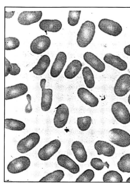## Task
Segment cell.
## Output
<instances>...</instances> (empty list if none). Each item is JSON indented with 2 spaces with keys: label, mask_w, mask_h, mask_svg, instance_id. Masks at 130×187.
<instances>
[{
  "label": "cell",
  "mask_w": 130,
  "mask_h": 187,
  "mask_svg": "<svg viewBox=\"0 0 130 187\" xmlns=\"http://www.w3.org/2000/svg\"><path fill=\"white\" fill-rule=\"evenodd\" d=\"M94 173L93 170L88 169L85 171L76 179V182H90L94 177Z\"/></svg>",
  "instance_id": "d6a6232c"
},
{
  "label": "cell",
  "mask_w": 130,
  "mask_h": 187,
  "mask_svg": "<svg viewBox=\"0 0 130 187\" xmlns=\"http://www.w3.org/2000/svg\"><path fill=\"white\" fill-rule=\"evenodd\" d=\"M130 90V75L125 74L121 75L115 84L114 91L117 96H125Z\"/></svg>",
  "instance_id": "30bf717a"
},
{
  "label": "cell",
  "mask_w": 130,
  "mask_h": 187,
  "mask_svg": "<svg viewBox=\"0 0 130 187\" xmlns=\"http://www.w3.org/2000/svg\"><path fill=\"white\" fill-rule=\"evenodd\" d=\"M103 60L106 63L121 71L125 70L127 68V63L120 57L108 53L104 56Z\"/></svg>",
  "instance_id": "d6986e66"
},
{
  "label": "cell",
  "mask_w": 130,
  "mask_h": 187,
  "mask_svg": "<svg viewBox=\"0 0 130 187\" xmlns=\"http://www.w3.org/2000/svg\"><path fill=\"white\" fill-rule=\"evenodd\" d=\"M21 71L20 68L15 63H11L5 58V76H7L9 74L12 75L18 74Z\"/></svg>",
  "instance_id": "83f0119b"
},
{
  "label": "cell",
  "mask_w": 130,
  "mask_h": 187,
  "mask_svg": "<svg viewBox=\"0 0 130 187\" xmlns=\"http://www.w3.org/2000/svg\"><path fill=\"white\" fill-rule=\"evenodd\" d=\"M39 26L43 31L56 32L61 30L62 24L60 21L57 19H44L40 22Z\"/></svg>",
  "instance_id": "44dd1931"
},
{
  "label": "cell",
  "mask_w": 130,
  "mask_h": 187,
  "mask_svg": "<svg viewBox=\"0 0 130 187\" xmlns=\"http://www.w3.org/2000/svg\"><path fill=\"white\" fill-rule=\"evenodd\" d=\"M26 97L28 102L27 104L25 106V110L26 113H30L32 110V108L31 103V97L30 94H27L26 96Z\"/></svg>",
  "instance_id": "e575fe53"
},
{
  "label": "cell",
  "mask_w": 130,
  "mask_h": 187,
  "mask_svg": "<svg viewBox=\"0 0 130 187\" xmlns=\"http://www.w3.org/2000/svg\"><path fill=\"white\" fill-rule=\"evenodd\" d=\"M81 12L80 10L69 11L68 18V24L72 26L76 25L79 22Z\"/></svg>",
  "instance_id": "1f68e13d"
},
{
  "label": "cell",
  "mask_w": 130,
  "mask_h": 187,
  "mask_svg": "<svg viewBox=\"0 0 130 187\" xmlns=\"http://www.w3.org/2000/svg\"><path fill=\"white\" fill-rule=\"evenodd\" d=\"M64 172L61 170H57L48 173L43 177L39 182H60L63 178Z\"/></svg>",
  "instance_id": "484cf974"
},
{
  "label": "cell",
  "mask_w": 130,
  "mask_h": 187,
  "mask_svg": "<svg viewBox=\"0 0 130 187\" xmlns=\"http://www.w3.org/2000/svg\"><path fill=\"white\" fill-rule=\"evenodd\" d=\"M42 15V12L41 11H24L20 14L18 20L22 25H29L38 22L41 19Z\"/></svg>",
  "instance_id": "7c38bea8"
},
{
  "label": "cell",
  "mask_w": 130,
  "mask_h": 187,
  "mask_svg": "<svg viewBox=\"0 0 130 187\" xmlns=\"http://www.w3.org/2000/svg\"><path fill=\"white\" fill-rule=\"evenodd\" d=\"M119 169L123 172L130 173V153L122 156L117 163Z\"/></svg>",
  "instance_id": "4316f807"
},
{
  "label": "cell",
  "mask_w": 130,
  "mask_h": 187,
  "mask_svg": "<svg viewBox=\"0 0 130 187\" xmlns=\"http://www.w3.org/2000/svg\"><path fill=\"white\" fill-rule=\"evenodd\" d=\"M94 23L87 20L82 25L77 34L76 41L78 46L84 48L87 47L92 41L95 32Z\"/></svg>",
  "instance_id": "6da1fadb"
},
{
  "label": "cell",
  "mask_w": 130,
  "mask_h": 187,
  "mask_svg": "<svg viewBox=\"0 0 130 187\" xmlns=\"http://www.w3.org/2000/svg\"><path fill=\"white\" fill-rule=\"evenodd\" d=\"M56 109L53 119L54 124L57 128H61L65 126L68 121L69 108L66 104L62 103L59 104Z\"/></svg>",
  "instance_id": "ba28073f"
},
{
  "label": "cell",
  "mask_w": 130,
  "mask_h": 187,
  "mask_svg": "<svg viewBox=\"0 0 130 187\" xmlns=\"http://www.w3.org/2000/svg\"><path fill=\"white\" fill-rule=\"evenodd\" d=\"M57 161L59 165L73 174L77 173L79 171L80 168L78 165L66 155H60L57 157Z\"/></svg>",
  "instance_id": "2e32d148"
},
{
  "label": "cell",
  "mask_w": 130,
  "mask_h": 187,
  "mask_svg": "<svg viewBox=\"0 0 130 187\" xmlns=\"http://www.w3.org/2000/svg\"><path fill=\"white\" fill-rule=\"evenodd\" d=\"M85 61L95 70L99 72L104 71V63L97 56L90 52H87L83 55Z\"/></svg>",
  "instance_id": "e0dca14e"
},
{
  "label": "cell",
  "mask_w": 130,
  "mask_h": 187,
  "mask_svg": "<svg viewBox=\"0 0 130 187\" xmlns=\"http://www.w3.org/2000/svg\"><path fill=\"white\" fill-rule=\"evenodd\" d=\"M51 44V40L48 36L41 35L33 40L30 44V48L33 53L39 55L48 49Z\"/></svg>",
  "instance_id": "9c48e42d"
},
{
  "label": "cell",
  "mask_w": 130,
  "mask_h": 187,
  "mask_svg": "<svg viewBox=\"0 0 130 187\" xmlns=\"http://www.w3.org/2000/svg\"><path fill=\"white\" fill-rule=\"evenodd\" d=\"M124 52L126 55L130 56V44L125 47L124 49Z\"/></svg>",
  "instance_id": "8d00e7d4"
},
{
  "label": "cell",
  "mask_w": 130,
  "mask_h": 187,
  "mask_svg": "<svg viewBox=\"0 0 130 187\" xmlns=\"http://www.w3.org/2000/svg\"><path fill=\"white\" fill-rule=\"evenodd\" d=\"M82 74L84 81L87 88H92L95 84L94 77L91 69L87 66L84 67L82 70Z\"/></svg>",
  "instance_id": "d4e9b609"
},
{
  "label": "cell",
  "mask_w": 130,
  "mask_h": 187,
  "mask_svg": "<svg viewBox=\"0 0 130 187\" xmlns=\"http://www.w3.org/2000/svg\"><path fill=\"white\" fill-rule=\"evenodd\" d=\"M61 145V142L58 139L51 141L40 149L38 153L39 157L42 161L48 160L58 151Z\"/></svg>",
  "instance_id": "5b68a950"
},
{
  "label": "cell",
  "mask_w": 130,
  "mask_h": 187,
  "mask_svg": "<svg viewBox=\"0 0 130 187\" xmlns=\"http://www.w3.org/2000/svg\"><path fill=\"white\" fill-rule=\"evenodd\" d=\"M71 148L75 158L78 162L84 163L86 161L87 157V152L81 142L77 141H74Z\"/></svg>",
  "instance_id": "ffe728a7"
},
{
  "label": "cell",
  "mask_w": 130,
  "mask_h": 187,
  "mask_svg": "<svg viewBox=\"0 0 130 187\" xmlns=\"http://www.w3.org/2000/svg\"><path fill=\"white\" fill-rule=\"evenodd\" d=\"M46 80L45 78L41 79L40 85L42 89V97L41 101V108L42 110L47 111L50 109L52 103L53 90L50 88H45Z\"/></svg>",
  "instance_id": "8fae6325"
},
{
  "label": "cell",
  "mask_w": 130,
  "mask_h": 187,
  "mask_svg": "<svg viewBox=\"0 0 130 187\" xmlns=\"http://www.w3.org/2000/svg\"><path fill=\"white\" fill-rule=\"evenodd\" d=\"M92 120L91 118L89 116L78 117L77 124L78 128L81 131L87 130L91 126Z\"/></svg>",
  "instance_id": "f546056e"
},
{
  "label": "cell",
  "mask_w": 130,
  "mask_h": 187,
  "mask_svg": "<svg viewBox=\"0 0 130 187\" xmlns=\"http://www.w3.org/2000/svg\"><path fill=\"white\" fill-rule=\"evenodd\" d=\"M109 141L120 147H125L130 145V135L126 131L118 128H113L109 131Z\"/></svg>",
  "instance_id": "7a4b0ae2"
},
{
  "label": "cell",
  "mask_w": 130,
  "mask_h": 187,
  "mask_svg": "<svg viewBox=\"0 0 130 187\" xmlns=\"http://www.w3.org/2000/svg\"><path fill=\"white\" fill-rule=\"evenodd\" d=\"M128 103L130 105V94H129V95L128 97Z\"/></svg>",
  "instance_id": "74e56055"
},
{
  "label": "cell",
  "mask_w": 130,
  "mask_h": 187,
  "mask_svg": "<svg viewBox=\"0 0 130 187\" xmlns=\"http://www.w3.org/2000/svg\"><path fill=\"white\" fill-rule=\"evenodd\" d=\"M30 164V160L28 157L21 156L10 162L7 166V169L10 173H17L26 170Z\"/></svg>",
  "instance_id": "52a82bcc"
},
{
  "label": "cell",
  "mask_w": 130,
  "mask_h": 187,
  "mask_svg": "<svg viewBox=\"0 0 130 187\" xmlns=\"http://www.w3.org/2000/svg\"><path fill=\"white\" fill-rule=\"evenodd\" d=\"M82 64L77 60H72L68 65L64 72V75L67 78L72 79L76 76L82 69Z\"/></svg>",
  "instance_id": "603a6c76"
},
{
  "label": "cell",
  "mask_w": 130,
  "mask_h": 187,
  "mask_svg": "<svg viewBox=\"0 0 130 187\" xmlns=\"http://www.w3.org/2000/svg\"><path fill=\"white\" fill-rule=\"evenodd\" d=\"M25 124L20 120L12 118L5 119V128L14 131H21L25 127Z\"/></svg>",
  "instance_id": "cb8c5ba5"
},
{
  "label": "cell",
  "mask_w": 130,
  "mask_h": 187,
  "mask_svg": "<svg viewBox=\"0 0 130 187\" xmlns=\"http://www.w3.org/2000/svg\"><path fill=\"white\" fill-rule=\"evenodd\" d=\"M40 137L36 132H32L18 142L17 149L20 153H27L34 148L39 143Z\"/></svg>",
  "instance_id": "3957f363"
},
{
  "label": "cell",
  "mask_w": 130,
  "mask_h": 187,
  "mask_svg": "<svg viewBox=\"0 0 130 187\" xmlns=\"http://www.w3.org/2000/svg\"><path fill=\"white\" fill-rule=\"evenodd\" d=\"M5 99L6 100L15 98L25 94L28 88L22 83L5 87Z\"/></svg>",
  "instance_id": "4fadbf2b"
},
{
  "label": "cell",
  "mask_w": 130,
  "mask_h": 187,
  "mask_svg": "<svg viewBox=\"0 0 130 187\" xmlns=\"http://www.w3.org/2000/svg\"><path fill=\"white\" fill-rule=\"evenodd\" d=\"M126 182H130V177L128 178L127 180H126Z\"/></svg>",
  "instance_id": "f35d334b"
},
{
  "label": "cell",
  "mask_w": 130,
  "mask_h": 187,
  "mask_svg": "<svg viewBox=\"0 0 130 187\" xmlns=\"http://www.w3.org/2000/svg\"><path fill=\"white\" fill-rule=\"evenodd\" d=\"M111 111L116 119L119 123L126 124L130 122V113L125 105L120 102L114 103Z\"/></svg>",
  "instance_id": "277c9868"
},
{
  "label": "cell",
  "mask_w": 130,
  "mask_h": 187,
  "mask_svg": "<svg viewBox=\"0 0 130 187\" xmlns=\"http://www.w3.org/2000/svg\"><path fill=\"white\" fill-rule=\"evenodd\" d=\"M15 12V11L7 12L5 11V18H10L12 17Z\"/></svg>",
  "instance_id": "d590c367"
},
{
  "label": "cell",
  "mask_w": 130,
  "mask_h": 187,
  "mask_svg": "<svg viewBox=\"0 0 130 187\" xmlns=\"http://www.w3.org/2000/svg\"><path fill=\"white\" fill-rule=\"evenodd\" d=\"M90 164L93 168L97 170H102L104 166H106L108 168L109 166L107 162H104L101 159L97 158H92L90 162Z\"/></svg>",
  "instance_id": "836d02e7"
},
{
  "label": "cell",
  "mask_w": 130,
  "mask_h": 187,
  "mask_svg": "<svg viewBox=\"0 0 130 187\" xmlns=\"http://www.w3.org/2000/svg\"><path fill=\"white\" fill-rule=\"evenodd\" d=\"M67 59V55L64 52H60L57 54L50 70L52 77L56 78L60 75L66 64Z\"/></svg>",
  "instance_id": "5bb4252c"
},
{
  "label": "cell",
  "mask_w": 130,
  "mask_h": 187,
  "mask_svg": "<svg viewBox=\"0 0 130 187\" xmlns=\"http://www.w3.org/2000/svg\"><path fill=\"white\" fill-rule=\"evenodd\" d=\"M104 182H122L123 179L120 174L114 170H110L106 173L103 177Z\"/></svg>",
  "instance_id": "f1b7e54d"
},
{
  "label": "cell",
  "mask_w": 130,
  "mask_h": 187,
  "mask_svg": "<svg viewBox=\"0 0 130 187\" xmlns=\"http://www.w3.org/2000/svg\"><path fill=\"white\" fill-rule=\"evenodd\" d=\"M50 62L49 56L44 55L40 58L36 65L29 72L32 71L34 74L37 75H42L45 72L49 66Z\"/></svg>",
  "instance_id": "7402d4cb"
},
{
  "label": "cell",
  "mask_w": 130,
  "mask_h": 187,
  "mask_svg": "<svg viewBox=\"0 0 130 187\" xmlns=\"http://www.w3.org/2000/svg\"><path fill=\"white\" fill-rule=\"evenodd\" d=\"M77 94L80 99L86 104L91 107L97 106L99 103V100L92 93L84 87L78 89Z\"/></svg>",
  "instance_id": "9a60e30c"
},
{
  "label": "cell",
  "mask_w": 130,
  "mask_h": 187,
  "mask_svg": "<svg viewBox=\"0 0 130 187\" xmlns=\"http://www.w3.org/2000/svg\"><path fill=\"white\" fill-rule=\"evenodd\" d=\"M94 148L98 155L103 154L106 156L111 157L115 152V148L113 145L103 141H97L94 144Z\"/></svg>",
  "instance_id": "ac0fdd59"
},
{
  "label": "cell",
  "mask_w": 130,
  "mask_h": 187,
  "mask_svg": "<svg viewBox=\"0 0 130 187\" xmlns=\"http://www.w3.org/2000/svg\"><path fill=\"white\" fill-rule=\"evenodd\" d=\"M5 50H11L18 47L20 44L18 39L14 37H8L5 38Z\"/></svg>",
  "instance_id": "4dcf8cb0"
},
{
  "label": "cell",
  "mask_w": 130,
  "mask_h": 187,
  "mask_svg": "<svg viewBox=\"0 0 130 187\" xmlns=\"http://www.w3.org/2000/svg\"><path fill=\"white\" fill-rule=\"evenodd\" d=\"M99 29L104 32L114 36L120 34L122 31L121 25L118 22L106 18H104L99 21Z\"/></svg>",
  "instance_id": "8992f818"
}]
</instances>
